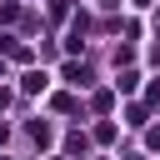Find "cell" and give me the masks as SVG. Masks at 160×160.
<instances>
[{"label":"cell","mask_w":160,"mask_h":160,"mask_svg":"<svg viewBox=\"0 0 160 160\" xmlns=\"http://www.w3.org/2000/svg\"><path fill=\"white\" fill-rule=\"evenodd\" d=\"M65 80H70V85H85L90 75H85V65H65Z\"/></svg>","instance_id":"7a4b0ae2"},{"label":"cell","mask_w":160,"mask_h":160,"mask_svg":"<svg viewBox=\"0 0 160 160\" xmlns=\"http://www.w3.org/2000/svg\"><path fill=\"white\" fill-rule=\"evenodd\" d=\"M20 90H25V95H35V90H45V75H40V70H30V75L20 80Z\"/></svg>","instance_id":"6da1fadb"},{"label":"cell","mask_w":160,"mask_h":160,"mask_svg":"<svg viewBox=\"0 0 160 160\" xmlns=\"http://www.w3.org/2000/svg\"><path fill=\"white\" fill-rule=\"evenodd\" d=\"M135 5H150V0H135Z\"/></svg>","instance_id":"3957f363"}]
</instances>
